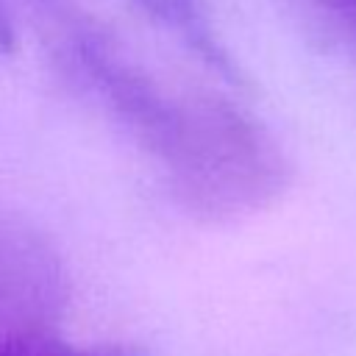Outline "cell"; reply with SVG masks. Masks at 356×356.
I'll return each mask as SVG.
<instances>
[{
	"instance_id": "1",
	"label": "cell",
	"mask_w": 356,
	"mask_h": 356,
	"mask_svg": "<svg viewBox=\"0 0 356 356\" xmlns=\"http://www.w3.org/2000/svg\"><path fill=\"white\" fill-rule=\"evenodd\" d=\"M122 125L161 164L178 206L203 222H236L275 206L292 161L242 103L214 92H167L153 81Z\"/></svg>"
},
{
	"instance_id": "2",
	"label": "cell",
	"mask_w": 356,
	"mask_h": 356,
	"mask_svg": "<svg viewBox=\"0 0 356 356\" xmlns=\"http://www.w3.org/2000/svg\"><path fill=\"white\" fill-rule=\"evenodd\" d=\"M134 3L142 8L145 17H150L170 33H175L222 81H228L231 86H239V89L248 86L245 72L239 70L236 58L228 53V47L222 44V39L211 22L206 0H134Z\"/></svg>"
},
{
	"instance_id": "3",
	"label": "cell",
	"mask_w": 356,
	"mask_h": 356,
	"mask_svg": "<svg viewBox=\"0 0 356 356\" xmlns=\"http://www.w3.org/2000/svg\"><path fill=\"white\" fill-rule=\"evenodd\" d=\"M278 6L309 47L356 64V0H278Z\"/></svg>"
},
{
	"instance_id": "4",
	"label": "cell",
	"mask_w": 356,
	"mask_h": 356,
	"mask_svg": "<svg viewBox=\"0 0 356 356\" xmlns=\"http://www.w3.org/2000/svg\"><path fill=\"white\" fill-rule=\"evenodd\" d=\"M0 356H81V350H72L67 342L47 331L25 328L0 339Z\"/></svg>"
},
{
	"instance_id": "5",
	"label": "cell",
	"mask_w": 356,
	"mask_h": 356,
	"mask_svg": "<svg viewBox=\"0 0 356 356\" xmlns=\"http://www.w3.org/2000/svg\"><path fill=\"white\" fill-rule=\"evenodd\" d=\"M14 50H17V33H14L11 17L0 6V56H11Z\"/></svg>"
},
{
	"instance_id": "6",
	"label": "cell",
	"mask_w": 356,
	"mask_h": 356,
	"mask_svg": "<svg viewBox=\"0 0 356 356\" xmlns=\"http://www.w3.org/2000/svg\"><path fill=\"white\" fill-rule=\"evenodd\" d=\"M81 356H145V353L139 348H131V345H100V348L83 350Z\"/></svg>"
},
{
	"instance_id": "7",
	"label": "cell",
	"mask_w": 356,
	"mask_h": 356,
	"mask_svg": "<svg viewBox=\"0 0 356 356\" xmlns=\"http://www.w3.org/2000/svg\"><path fill=\"white\" fill-rule=\"evenodd\" d=\"M39 6H47V8H56V11H67V0H36Z\"/></svg>"
}]
</instances>
